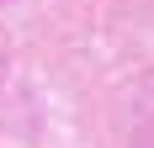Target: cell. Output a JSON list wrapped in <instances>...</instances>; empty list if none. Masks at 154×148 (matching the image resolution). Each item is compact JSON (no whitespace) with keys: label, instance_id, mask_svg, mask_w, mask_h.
Returning <instances> with one entry per match:
<instances>
[]
</instances>
